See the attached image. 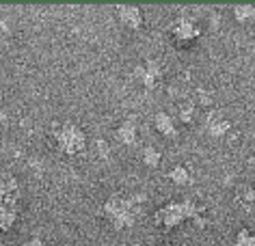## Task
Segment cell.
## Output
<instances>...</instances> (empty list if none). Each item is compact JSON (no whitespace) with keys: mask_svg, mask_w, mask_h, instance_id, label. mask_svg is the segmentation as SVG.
Returning <instances> with one entry per match:
<instances>
[{"mask_svg":"<svg viewBox=\"0 0 255 246\" xmlns=\"http://www.w3.org/2000/svg\"><path fill=\"white\" fill-rule=\"evenodd\" d=\"M22 207V190L15 177L0 179V233L13 229Z\"/></svg>","mask_w":255,"mask_h":246,"instance_id":"3957f363","label":"cell"},{"mask_svg":"<svg viewBox=\"0 0 255 246\" xmlns=\"http://www.w3.org/2000/svg\"><path fill=\"white\" fill-rule=\"evenodd\" d=\"M138 136H141V132H138V123L134 117L121 119L117 123V128H115V138H117V143L124 145V147H134L138 143Z\"/></svg>","mask_w":255,"mask_h":246,"instance_id":"ba28073f","label":"cell"},{"mask_svg":"<svg viewBox=\"0 0 255 246\" xmlns=\"http://www.w3.org/2000/svg\"><path fill=\"white\" fill-rule=\"evenodd\" d=\"M154 128H156V132H160V136H164V138H175L180 134V132H177L175 117L169 115V112H164V110L154 115Z\"/></svg>","mask_w":255,"mask_h":246,"instance_id":"30bf717a","label":"cell"},{"mask_svg":"<svg viewBox=\"0 0 255 246\" xmlns=\"http://www.w3.org/2000/svg\"><path fill=\"white\" fill-rule=\"evenodd\" d=\"M203 218H206V207L197 203L195 199H171L154 212L156 227L164 231L175 229L186 220H195V223L203 225Z\"/></svg>","mask_w":255,"mask_h":246,"instance_id":"7a4b0ae2","label":"cell"},{"mask_svg":"<svg viewBox=\"0 0 255 246\" xmlns=\"http://www.w3.org/2000/svg\"><path fill=\"white\" fill-rule=\"evenodd\" d=\"M203 125H206V132L214 138H221V136H227L229 130H232V121L223 115L219 110H210L206 119H203Z\"/></svg>","mask_w":255,"mask_h":246,"instance_id":"9c48e42d","label":"cell"},{"mask_svg":"<svg viewBox=\"0 0 255 246\" xmlns=\"http://www.w3.org/2000/svg\"><path fill=\"white\" fill-rule=\"evenodd\" d=\"M167 177L173 181L177 186H188L190 181H193V171H190L188 164H175V166H171V171L167 173Z\"/></svg>","mask_w":255,"mask_h":246,"instance_id":"8fae6325","label":"cell"},{"mask_svg":"<svg viewBox=\"0 0 255 246\" xmlns=\"http://www.w3.org/2000/svg\"><path fill=\"white\" fill-rule=\"evenodd\" d=\"M169 33L175 46L190 48L201 37V26L197 24V20L190 13H180L169 24Z\"/></svg>","mask_w":255,"mask_h":246,"instance_id":"5b68a950","label":"cell"},{"mask_svg":"<svg viewBox=\"0 0 255 246\" xmlns=\"http://www.w3.org/2000/svg\"><path fill=\"white\" fill-rule=\"evenodd\" d=\"M143 201L145 199H141L138 194L115 192L111 197H106L104 203H102V216L117 231L132 229L143 214Z\"/></svg>","mask_w":255,"mask_h":246,"instance_id":"6da1fadb","label":"cell"},{"mask_svg":"<svg viewBox=\"0 0 255 246\" xmlns=\"http://www.w3.org/2000/svg\"><path fill=\"white\" fill-rule=\"evenodd\" d=\"M52 141L63 156H80L85 154L89 145V136L82 125L74 121H63L52 128Z\"/></svg>","mask_w":255,"mask_h":246,"instance_id":"277c9868","label":"cell"},{"mask_svg":"<svg viewBox=\"0 0 255 246\" xmlns=\"http://www.w3.org/2000/svg\"><path fill=\"white\" fill-rule=\"evenodd\" d=\"M26 246H46V244H43V240H41L39 236H33V238L28 240V244H26Z\"/></svg>","mask_w":255,"mask_h":246,"instance_id":"2e32d148","label":"cell"},{"mask_svg":"<svg viewBox=\"0 0 255 246\" xmlns=\"http://www.w3.org/2000/svg\"><path fill=\"white\" fill-rule=\"evenodd\" d=\"M234 246H255V238H253V231L242 227V229L236 233L234 238Z\"/></svg>","mask_w":255,"mask_h":246,"instance_id":"9a60e30c","label":"cell"},{"mask_svg":"<svg viewBox=\"0 0 255 246\" xmlns=\"http://www.w3.org/2000/svg\"><path fill=\"white\" fill-rule=\"evenodd\" d=\"M232 15H234V20L238 22V24L251 22L253 17H255V4L253 2H238V4H234Z\"/></svg>","mask_w":255,"mask_h":246,"instance_id":"4fadbf2b","label":"cell"},{"mask_svg":"<svg viewBox=\"0 0 255 246\" xmlns=\"http://www.w3.org/2000/svg\"><path fill=\"white\" fill-rule=\"evenodd\" d=\"M164 74H167V65H164V61L158 59V56L145 59L134 67V80L147 91H154L162 84Z\"/></svg>","mask_w":255,"mask_h":246,"instance_id":"8992f818","label":"cell"},{"mask_svg":"<svg viewBox=\"0 0 255 246\" xmlns=\"http://www.w3.org/2000/svg\"><path fill=\"white\" fill-rule=\"evenodd\" d=\"M141 160L145 166L156 168V166H160V162H162V151L158 149L156 145H145L141 149Z\"/></svg>","mask_w":255,"mask_h":246,"instance_id":"5bb4252c","label":"cell"},{"mask_svg":"<svg viewBox=\"0 0 255 246\" xmlns=\"http://www.w3.org/2000/svg\"><path fill=\"white\" fill-rule=\"evenodd\" d=\"M195 117H197V104L190 97L180 99V102H177V121L188 125L195 121Z\"/></svg>","mask_w":255,"mask_h":246,"instance_id":"7c38bea8","label":"cell"},{"mask_svg":"<svg viewBox=\"0 0 255 246\" xmlns=\"http://www.w3.org/2000/svg\"><path fill=\"white\" fill-rule=\"evenodd\" d=\"M115 15H117V22L128 30H138V28H143V24H145L143 9L132 2L117 4V7H115Z\"/></svg>","mask_w":255,"mask_h":246,"instance_id":"52a82bcc","label":"cell"}]
</instances>
